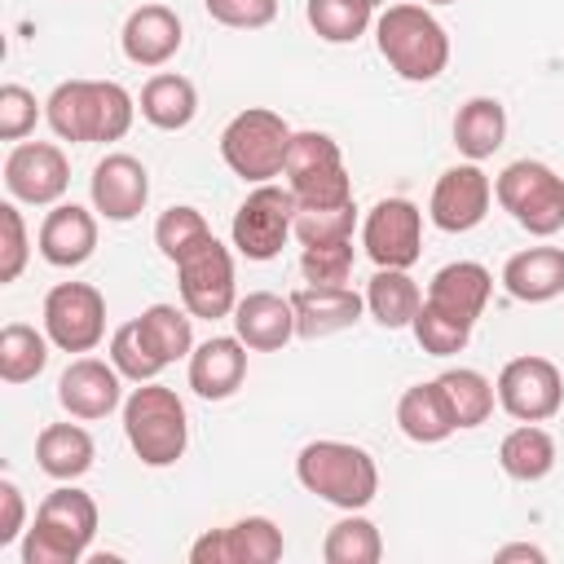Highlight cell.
Listing matches in <instances>:
<instances>
[{"mask_svg":"<svg viewBox=\"0 0 564 564\" xmlns=\"http://www.w3.org/2000/svg\"><path fill=\"white\" fill-rule=\"evenodd\" d=\"M489 291H494V273L476 260H454L445 269L432 273V286H427V304L441 308L445 317L463 322V326H476V317L485 313L489 304Z\"/></svg>","mask_w":564,"mask_h":564,"instance_id":"obj_23","label":"cell"},{"mask_svg":"<svg viewBox=\"0 0 564 564\" xmlns=\"http://www.w3.org/2000/svg\"><path fill=\"white\" fill-rule=\"evenodd\" d=\"M352 225H357V207L352 203H344V207H295V238L304 247L352 238Z\"/></svg>","mask_w":564,"mask_h":564,"instance_id":"obj_41","label":"cell"},{"mask_svg":"<svg viewBox=\"0 0 564 564\" xmlns=\"http://www.w3.org/2000/svg\"><path fill=\"white\" fill-rule=\"evenodd\" d=\"M26 524V502H22V489L13 480H0V546L18 542Z\"/></svg>","mask_w":564,"mask_h":564,"instance_id":"obj_46","label":"cell"},{"mask_svg":"<svg viewBox=\"0 0 564 564\" xmlns=\"http://www.w3.org/2000/svg\"><path fill=\"white\" fill-rule=\"evenodd\" d=\"M286 189L295 194V207H344V203H352V181H348L344 167L286 181Z\"/></svg>","mask_w":564,"mask_h":564,"instance_id":"obj_42","label":"cell"},{"mask_svg":"<svg viewBox=\"0 0 564 564\" xmlns=\"http://www.w3.org/2000/svg\"><path fill=\"white\" fill-rule=\"evenodd\" d=\"M383 555V538L375 529V520L348 511L344 520H335L322 538V560L326 564H379Z\"/></svg>","mask_w":564,"mask_h":564,"instance_id":"obj_32","label":"cell"},{"mask_svg":"<svg viewBox=\"0 0 564 564\" xmlns=\"http://www.w3.org/2000/svg\"><path fill=\"white\" fill-rule=\"evenodd\" d=\"M498 463H502V471H507L511 480L533 485V480L551 476V467H555V441H551L546 427H538V423H520V427H511V432L502 436V445H498Z\"/></svg>","mask_w":564,"mask_h":564,"instance_id":"obj_29","label":"cell"},{"mask_svg":"<svg viewBox=\"0 0 564 564\" xmlns=\"http://www.w3.org/2000/svg\"><path fill=\"white\" fill-rule=\"evenodd\" d=\"M44 119L62 141L75 145L123 141L137 119V101L115 79H62L44 101Z\"/></svg>","mask_w":564,"mask_h":564,"instance_id":"obj_1","label":"cell"},{"mask_svg":"<svg viewBox=\"0 0 564 564\" xmlns=\"http://www.w3.org/2000/svg\"><path fill=\"white\" fill-rule=\"evenodd\" d=\"M48 335H40L26 322H9L0 330V379L4 383H26L48 366Z\"/></svg>","mask_w":564,"mask_h":564,"instance_id":"obj_33","label":"cell"},{"mask_svg":"<svg viewBox=\"0 0 564 564\" xmlns=\"http://www.w3.org/2000/svg\"><path fill=\"white\" fill-rule=\"evenodd\" d=\"M295 476L308 494H317L330 507L361 511L379 494V467L361 445L348 441H308L295 458Z\"/></svg>","mask_w":564,"mask_h":564,"instance_id":"obj_3","label":"cell"},{"mask_svg":"<svg viewBox=\"0 0 564 564\" xmlns=\"http://www.w3.org/2000/svg\"><path fill=\"white\" fill-rule=\"evenodd\" d=\"M137 110H141V119L154 123L159 132H181V128H189L194 115H198V88H194L185 75H176V70H159V75L145 79Z\"/></svg>","mask_w":564,"mask_h":564,"instance_id":"obj_25","label":"cell"},{"mask_svg":"<svg viewBox=\"0 0 564 564\" xmlns=\"http://www.w3.org/2000/svg\"><path fill=\"white\" fill-rule=\"evenodd\" d=\"M203 9L234 31H260L278 18V0H203Z\"/></svg>","mask_w":564,"mask_h":564,"instance_id":"obj_44","label":"cell"},{"mask_svg":"<svg viewBox=\"0 0 564 564\" xmlns=\"http://www.w3.org/2000/svg\"><path fill=\"white\" fill-rule=\"evenodd\" d=\"M44 335L62 352H93L106 335V295L93 282H57L44 295Z\"/></svg>","mask_w":564,"mask_h":564,"instance_id":"obj_10","label":"cell"},{"mask_svg":"<svg viewBox=\"0 0 564 564\" xmlns=\"http://www.w3.org/2000/svg\"><path fill=\"white\" fill-rule=\"evenodd\" d=\"M0 229H4V256H0V282H18V273L26 269V225L18 203H0Z\"/></svg>","mask_w":564,"mask_h":564,"instance_id":"obj_45","label":"cell"},{"mask_svg":"<svg viewBox=\"0 0 564 564\" xmlns=\"http://www.w3.org/2000/svg\"><path fill=\"white\" fill-rule=\"evenodd\" d=\"M410 330H414L419 348H423V352H432V357H449V352H463V348H467V339H471V326H463V322L445 317V313H441V308H432L427 300L419 304V313H414Z\"/></svg>","mask_w":564,"mask_h":564,"instance_id":"obj_39","label":"cell"},{"mask_svg":"<svg viewBox=\"0 0 564 564\" xmlns=\"http://www.w3.org/2000/svg\"><path fill=\"white\" fill-rule=\"evenodd\" d=\"M375 44L383 62L410 84H432L449 66V35L423 4H388L375 22Z\"/></svg>","mask_w":564,"mask_h":564,"instance_id":"obj_2","label":"cell"},{"mask_svg":"<svg viewBox=\"0 0 564 564\" xmlns=\"http://www.w3.org/2000/svg\"><path fill=\"white\" fill-rule=\"evenodd\" d=\"M93 212L123 225V220H137L150 203V172L141 159L132 154H106L97 167H93Z\"/></svg>","mask_w":564,"mask_h":564,"instance_id":"obj_16","label":"cell"},{"mask_svg":"<svg viewBox=\"0 0 564 564\" xmlns=\"http://www.w3.org/2000/svg\"><path fill=\"white\" fill-rule=\"evenodd\" d=\"M361 247L379 269H410L423 256V212L410 198H379L361 220Z\"/></svg>","mask_w":564,"mask_h":564,"instance_id":"obj_12","label":"cell"},{"mask_svg":"<svg viewBox=\"0 0 564 564\" xmlns=\"http://www.w3.org/2000/svg\"><path fill=\"white\" fill-rule=\"evenodd\" d=\"M436 383H441V392H445L449 414H454L458 427H480V423L494 414L498 388H494L480 370H471V366H454V370L436 375Z\"/></svg>","mask_w":564,"mask_h":564,"instance_id":"obj_31","label":"cell"},{"mask_svg":"<svg viewBox=\"0 0 564 564\" xmlns=\"http://www.w3.org/2000/svg\"><path fill=\"white\" fill-rule=\"evenodd\" d=\"M93 458H97V445L79 423H48L35 436V463L53 480H79L93 467Z\"/></svg>","mask_w":564,"mask_h":564,"instance_id":"obj_28","label":"cell"},{"mask_svg":"<svg viewBox=\"0 0 564 564\" xmlns=\"http://www.w3.org/2000/svg\"><path fill=\"white\" fill-rule=\"evenodd\" d=\"M304 18L317 31V40H326V44H352L375 22V4L370 0H308L304 4Z\"/></svg>","mask_w":564,"mask_h":564,"instance_id":"obj_34","label":"cell"},{"mask_svg":"<svg viewBox=\"0 0 564 564\" xmlns=\"http://www.w3.org/2000/svg\"><path fill=\"white\" fill-rule=\"evenodd\" d=\"M330 167H344V154H339V141L326 137V132H295L291 137V150H286V181H300V176H313V172H330Z\"/></svg>","mask_w":564,"mask_h":564,"instance_id":"obj_40","label":"cell"},{"mask_svg":"<svg viewBox=\"0 0 564 564\" xmlns=\"http://www.w3.org/2000/svg\"><path fill=\"white\" fill-rule=\"evenodd\" d=\"M502 141H507V110L498 97H471L458 106L454 145H458V154H467V163L494 159V150H502Z\"/></svg>","mask_w":564,"mask_h":564,"instance_id":"obj_27","label":"cell"},{"mask_svg":"<svg viewBox=\"0 0 564 564\" xmlns=\"http://www.w3.org/2000/svg\"><path fill=\"white\" fill-rule=\"evenodd\" d=\"M234 335L251 348V352H278L295 339V308L291 295H273V291H247L234 304Z\"/></svg>","mask_w":564,"mask_h":564,"instance_id":"obj_20","label":"cell"},{"mask_svg":"<svg viewBox=\"0 0 564 564\" xmlns=\"http://www.w3.org/2000/svg\"><path fill=\"white\" fill-rule=\"evenodd\" d=\"M282 551H286L282 529L269 516H242L225 529H207L189 546V560L194 564H273L282 560Z\"/></svg>","mask_w":564,"mask_h":564,"instance_id":"obj_14","label":"cell"},{"mask_svg":"<svg viewBox=\"0 0 564 564\" xmlns=\"http://www.w3.org/2000/svg\"><path fill=\"white\" fill-rule=\"evenodd\" d=\"M291 123L269 110V106H247L238 110L225 132H220V159L229 163L234 176L251 181V185H264L273 176H282L286 167V150H291Z\"/></svg>","mask_w":564,"mask_h":564,"instance_id":"obj_6","label":"cell"},{"mask_svg":"<svg viewBox=\"0 0 564 564\" xmlns=\"http://www.w3.org/2000/svg\"><path fill=\"white\" fill-rule=\"evenodd\" d=\"M427 4H454V0H427Z\"/></svg>","mask_w":564,"mask_h":564,"instance_id":"obj_48","label":"cell"},{"mask_svg":"<svg viewBox=\"0 0 564 564\" xmlns=\"http://www.w3.org/2000/svg\"><path fill=\"white\" fill-rule=\"evenodd\" d=\"M110 361H115V370H119L123 379H132V383H150V379H159V370L167 366V361L150 348V339L141 335V322H137V317L123 322V326L110 335Z\"/></svg>","mask_w":564,"mask_h":564,"instance_id":"obj_36","label":"cell"},{"mask_svg":"<svg viewBox=\"0 0 564 564\" xmlns=\"http://www.w3.org/2000/svg\"><path fill=\"white\" fill-rule=\"evenodd\" d=\"M123 436L145 467H172L189 445V419L172 388L137 383L123 401Z\"/></svg>","mask_w":564,"mask_h":564,"instance_id":"obj_5","label":"cell"},{"mask_svg":"<svg viewBox=\"0 0 564 564\" xmlns=\"http://www.w3.org/2000/svg\"><path fill=\"white\" fill-rule=\"evenodd\" d=\"M370 4H388V0H370Z\"/></svg>","mask_w":564,"mask_h":564,"instance_id":"obj_49","label":"cell"},{"mask_svg":"<svg viewBox=\"0 0 564 564\" xmlns=\"http://www.w3.org/2000/svg\"><path fill=\"white\" fill-rule=\"evenodd\" d=\"M229 234L247 260H273L282 251V242L295 234V194L273 181L256 185L242 198V207L234 212Z\"/></svg>","mask_w":564,"mask_h":564,"instance_id":"obj_9","label":"cell"},{"mask_svg":"<svg viewBox=\"0 0 564 564\" xmlns=\"http://www.w3.org/2000/svg\"><path fill=\"white\" fill-rule=\"evenodd\" d=\"M419 304H423V291L414 286V278H410L405 269H379V273L366 282V308H370V317H375L379 326H388V330L410 326L414 313H419Z\"/></svg>","mask_w":564,"mask_h":564,"instance_id":"obj_30","label":"cell"},{"mask_svg":"<svg viewBox=\"0 0 564 564\" xmlns=\"http://www.w3.org/2000/svg\"><path fill=\"white\" fill-rule=\"evenodd\" d=\"M57 401L70 419H106L123 401V375L115 370V361L75 357L57 379Z\"/></svg>","mask_w":564,"mask_h":564,"instance_id":"obj_17","label":"cell"},{"mask_svg":"<svg viewBox=\"0 0 564 564\" xmlns=\"http://www.w3.org/2000/svg\"><path fill=\"white\" fill-rule=\"evenodd\" d=\"M93 538H97V502L75 485H57L40 502L35 524L26 529L22 564H75L88 555Z\"/></svg>","mask_w":564,"mask_h":564,"instance_id":"obj_4","label":"cell"},{"mask_svg":"<svg viewBox=\"0 0 564 564\" xmlns=\"http://www.w3.org/2000/svg\"><path fill=\"white\" fill-rule=\"evenodd\" d=\"M181 40H185L181 18L167 4H141V9H132L128 22H123V31H119L123 57L132 66H145V70L172 62L176 48H181Z\"/></svg>","mask_w":564,"mask_h":564,"instance_id":"obj_21","label":"cell"},{"mask_svg":"<svg viewBox=\"0 0 564 564\" xmlns=\"http://www.w3.org/2000/svg\"><path fill=\"white\" fill-rule=\"evenodd\" d=\"M40 119V101L31 88L22 84H4L0 88V141H22Z\"/></svg>","mask_w":564,"mask_h":564,"instance_id":"obj_43","label":"cell"},{"mask_svg":"<svg viewBox=\"0 0 564 564\" xmlns=\"http://www.w3.org/2000/svg\"><path fill=\"white\" fill-rule=\"evenodd\" d=\"M212 238V229H207V220H203V212L198 207H167L159 220H154V247L176 264L181 256H189L198 242H207Z\"/></svg>","mask_w":564,"mask_h":564,"instance_id":"obj_37","label":"cell"},{"mask_svg":"<svg viewBox=\"0 0 564 564\" xmlns=\"http://www.w3.org/2000/svg\"><path fill=\"white\" fill-rule=\"evenodd\" d=\"M494 198L533 238H551L564 229V176L542 159L507 163L494 181Z\"/></svg>","mask_w":564,"mask_h":564,"instance_id":"obj_7","label":"cell"},{"mask_svg":"<svg viewBox=\"0 0 564 564\" xmlns=\"http://www.w3.org/2000/svg\"><path fill=\"white\" fill-rule=\"evenodd\" d=\"M70 185V163L48 141H18L4 159V189L18 203L53 207Z\"/></svg>","mask_w":564,"mask_h":564,"instance_id":"obj_13","label":"cell"},{"mask_svg":"<svg viewBox=\"0 0 564 564\" xmlns=\"http://www.w3.org/2000/svg\"><path fill=\"white\" fill-rule=\"evenodd\" d=\"M397 427L414 441V445H441L449 432H458L454 414H449V401L441 392V383H414L401 392L397 401Z\"/></svg>","mask_w":564,"mask_h":564,"instance_id":"obj_26","label":"cell"},{"mask_svg":"<svg viewBox=\"0 0 564 564\" xmlns=\"http://www.w3.org/2000/svg\"><path fill=\"white\" fill-rule=\"evenodd\" d=\"M137 322H141V335L150 339V348H154L167 366L194 352V326H189L194 313H189V308H176V304H150Z\"/></svg>","mask_w":564,"mask_h":564,"instance_id":"obj_35","label":"cell"},{"mask_svg":"<svg viewBox=\"0 0 564 564\" xmlns=\"http://www.w3.org/2000/svg\"><path fill=\"white\" fill-rule=\"evenodd\" d=\"M247 379V344L238 335H212L189 352V388L203 401H225Z\"/></svg>","mask_w":564,"mask_h":564,"instance_id":"obj_22","label":"cell"},{"mask_svg":"<svg viewBox=\"0 0 564 564\" xmlns=\"http://www.w3.org/2000/svg\"><path fill=\"white\" fill-rule=\"evenodd\" d=\"M498 405L520 419V423H546L560 414L564 405V379H560V366L538 357V352H524V357H511L502 370H498Z\"/></svg>","mask_w":564,"mask_h":564,"instance_id":"obj_11","label":"cell"},{"mask_svg":"<svg viewBox=\"0 0 564 564\" xmlns=\"http://www.w3.org/2000/svg\"><path fill=\"white\" fill-rule=\"evenodd\" d=\"M489 198H494V185L480 172V163H458V167H445L436 176L427 216L445 234H467L489 216Z\"/></svg>","mask_w":564,"mask_h":564,"instance_id":"obj_15","label":"cell"},{"mask_svg":"<svg viewBox=\"0 0 564 564\" xmlns=\"http://www.w3.org/2000/svg\"><path fill=\"white\" fill-rule=\"evenodd\" d=\"M291 308H295L300 339H326V335H339L361 322L366 295H357L352 286H313L308 282V286L291 291Z\"/></svg>","mask_w":564,"mask_h":564,"instance_id":"obj_18","label":"cell"},{"mask_svg":"<svg viewBox=\"0 0 564 564\" xmlns=\"http://www.w3.org/2000/svg\"><path fill=\"white\" fill-rule=\"evenodd\" d=\"M502 286L520 304H546L564 295V247H524L502 264Z\"/></svg>","mask_w":564,"mask_h":564,"instance_id":"obj_24","label":"cell"},{"mask_svg":"<svg viewBox=\"0 0 564 564\" xmlns=\"http://www.w3.org/2000/svg\"><path fill=\"white\" fill-rule=\"evenodd\" d=\"M40 256L53 269H79L97 251V216L79 203H53L40 220Z\"/></svg>","mask_w":564,"mask_h":564,"instance_id":"obj_19","label":"cell"},{"mask_svg":"<svg viewBox=\"0 0 564 564\" xmlns=\"http://www.w3.org/2000/svg\"><path fill=\"white\" fill-rule=\"evenodd\" d=\"M176 286H181V304H185L194 317H203V322L229 317L234 304H238L229 247L216 242V238L198 242L189 256L176 260Z\"/></svg>","mask_w":564,"mask_h":564,"instance_id":"obj_8","label":"cell"},{"mask_svg":"<svg viewBox=\"0 0 564 564\" xmlns=\"http://www.w3.org/2000/svg\"><path fill=\"white\" fill-rule=\"evenodd\" d=\"M498 560H546L542 546H529V542H516V546H502Z\"/></svg>","mask_w":564,"mask_h":564,"instance_id":"obj_47","label":"cell"},{"mask_svg":"<svg viewBox=\"0 0 564 564\" xmlns=\"http://www.w3.org/2000/svg\"><path fill=\"white\" fill-rule=\"evenodd\" d=\"M352 264H357L352 238H339V242H313V247H304V256H300V273H304L313 286H348Z\"/></svg>","mask_w":564,"mask_h":564,"instance_id":"obj_38","label":"cell"}]
</instances>
